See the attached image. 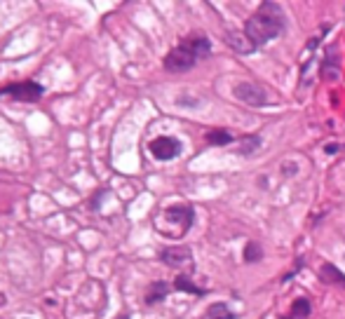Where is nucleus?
Masks as SVG:
<instances>
[{
    "label": "nucleus",
    "instance_id": "nucleus-1",
    "mask_svg": "<svg viewBox=\"0 0 345 319\" xmlns=\"http://www.w3.org/2000/svg\"><path fill=\"white\" fill-rule=\"evenodd\" d=\"M287 26V19H284V12L280 9L277 2H263L258 12L254 17L247 19L244 24V36L254 43V47H261V45L270 43L280 36Z\"/></svg>",
    "mask_w": 345,
    "mask_h": 319
},
{
    "label": "nucleus",
    "instance_id": "nucleus-2",
    "mask_svg": "<svg viewBox=\"0 0 345 319\" xmlns=\"http://www.w3.org/2000/svg\"><path fill=\"white\" fill-rule=\"evenodd\" d=\"M212 54V43L207 36H190L181 45H176L172 52L165 56V68L169 73L190 71L200 59H207Z\"/></svg>",
    "mask_w": 345,
    "mask_h": 319
},
{
    "label": "nucleus",
    "instance_id": "nucleus-3",
    "mask_svg": "<svg viewBox=\"0 0 345 319\" xmlns=\"http://www.w3.org/2000/svg\"><path fill=\"white\" fill-rule=\"evenodd\" d=\"M43 92L45 89L38 82H12V85H5L0 89V99H14V101L33 104L43 97Z\"/></svg>",
    "mask_w": 345,
    "mask_h": 319
},
{
    "label": "nucleus",
    "instance_id": "nucleus-4",
    "mask_svg": "<svg viewBox=\"0 0 345 319\" xmlns=\"http://www.w3.org/2000/svg\"><path fill=\"white\" fill-rule=\"evenodd\" d=\"M232 94L242 101V104H247L251 108H261L268 104V92L263 87H258L254 82H237L235 89H232Z\"/></svg>",
    "mask_w": 345,
    "mask_h": 319
},
{
    "label": "nucleus",
    "instance_id": "nucleus-5",
    "mask_svg": "<svg viewBox=\"0 0 345 319\" xmlns=\"http://www.w3.org/2000/svg\"><path fill=\"white\" fill-rule=\"evenodd\" d=\"M148 148H151L155 160H172L181 153V141L174 139V136H158V139L151 141Z\"/></svg>",
    "mask_w": 345,
    "mask_h": 319
},
{
    "label": "nucleus",
    "instance_id": "nucleus-6",
    "mask_svg": "<svg viewBox=\"0 0 345 319\" xmlns=\"http://www.w3.org/2000/svg\"><path fill=\"white\" fill-rule=\"evenodd\" d=\"M165 218L169 223H176L181 225V232H186L190 225H193V218H195V212L190 207H183V204H176V207H169L165 209Z\"/></svg>",
    "mask_w": 345,
    "mask_h": 319
},
{
    "label": "nucleus",
    "instance_id": "nucleus-7",
    "mask_svg": "<svg viewBox=\"0 0 345 319\" xmlns=\"http://www.w3.org/2000/svg\"><path fill=\"white\" fill-rule=\"evenodd\" d=\"M162 261L169 267H181V266H188L193 261V256H190V249L188 247H169L162 251Z\"/></svg>",
    "mask_w": 345,
    "mask_h": 319
},
{
    "label": "nucleus",
    "instance_id": "nucleus-8",
    "mask_svg": "<svg viewBox=\"0 0 345 319\" xmlns=\"http://www.w3.org/2000/svg\"><path fill=\"white\" fill-rule=\"evenodd\" d=\"M338 68H341V61H338V50L331 45V47H327V54H324L322 78H324V80H336L338 78Z\"/></svg>",
    "mask_w": 345,
    "mask_h": 319
},
{
    "label": "nucleus",
    "instance_id": "nucleus-9",
    "mask_svg": "<svg viewBox=\"0 0 345 319\" xmlns=\"http://www.w3.org/2000/svg\"><path fill=\"white\" fill-rule=\"evenodd\" d=\"M226 40H228V45L237 54H251V52H256L254 43H251V40L244 36V31H230L228 36H226Z\"/></svg>",
    "mask_w": 345,
    "mask_h": 319
},
{
    "label": "nucleus",
    "instance_id": "nucleus-10",
    "mask_svg": "<svg viewBox=\"0 0 345 319\" xmlns=\"http://www.w3.org/2000/svg\"><path fill=\"white\" fill-rule=\"evenodd\" d=\"M319 279L324 284H338V286H345V275L338 270L336 266H331V263H324V266L319 267Z\"/></svg>",
    "mask_w": 345,
    "mask_h": 319
},
{
    "label": "nucleus",
    "instance_id": "nucleus-11",
    "mask_svg": "<svg viewBox=\"0 0 345 319\" xmlns=\"http://www.w3.org/2000/svg\"><path fill=\"white\" fill-rule=\"evenodd\" d=\"M167 293H169L167 282H153L151 286H148V293H146V303H148V305H158V303H162L167 298Z\"/></svg>",
    "mask_w": 345,
    "mask_h": 319
},
{
    "label": "nucleus",
    "instance_id": "nucleus-12",
    "mask_svg": "<svg viewBox=\"0 0 345 319\" xmlns=\"http://www.w3.org/2000/svg\"><path fill=\"white\" fill-rule=\"evenodd\" d=\"M207 317L209 319H237V315L230 310L226 303H214V305H209V310H207Z\"/></svg>",
    "mask_w": 345,
    "mask_h": 319
},
{
    "label": "nucleus",
    "instance_id": "nucleus-13",
    "mask_svg": "<svg viewBox=\"0 0 345 319\" xmlns=\"http://www.w3.org/2000/svg\"><path fill=\"white\" fill-rule=\"evenodd\" d=\"M291 319H308L310 317V301L308 298H296L291 303V310H289Z\"/></svg>",
    "mask_w": 345,
    "mask_h": 319
},
{
    "label": "nucleus",
    "instance_id": "nucleus-14",
    "mask_svg": "<svg viewBox=\"0 0 345 319\" xmlns=\"http://www.w3.org/2000/svg\"><path fill=\"white\" fill-rule=\"evenodd\" d=\"M174 286H176L178 291H186V293H195V296H204V289H200V286H195L193 282H190V275H178L176 282H174Z\"/></svg>",
    "mask_w": 345,
    "mask_h": 319
},
{
    "label": "nucleus",
    "instance_id": "nucleus-15",
    "mask_svg": "<svg viewBox=\"0 0 345 319\" xmlns=\"http://www.w3.org/2000/svg\"><path fill=\"white\" fill-rule=\"evenodd\" d=\"M207 143L209 146H228V143H232V134L226 129H214L207 134Z\"/></svg>",
    "mask_w": 345,
    "mask_h": 319
},
{
    "label": "nucleus",
    "instance_id": "nucleus-16",
    "mask_svg": "<svg viewBox=\"0 0 345 319\" xmlns=\"http://www.w3.org/2000/svg\"><path fill=\"white\" fill-rule=\"evenodd\" d=\"M261 258H263V249H261V244L249 242L247 249H244V261H247V263H258Z\"/></svg>",
    "mask_w": 345,
    "mask_h": 319
},
{
    "label": "nucleus",
    "instance_id": "nucleus-17",
    "mask_svg": "<svg viewBox=\"0 0 345 319\" xmlns=\"http://www.w3.org/2000/svg\"><path fill=\"white\" fill-rule=\"evenodd\" d=\"M258 146H261V136H247V139H242L239 153L242 155H251L254 151H258Z\"/></svg>",
    "mask_w": 345,
    "mask_h": 319
},
{
    "label": "nucleus",
    "instance_id": "nucleus-18",
    "mask_svg": "<svg viewBox=\"0 0 345 319\" xmlns=\"http://www.w3.org/2000/svg\"><path fill=\"white\" fill-rule=\"evenodd\" d=\"M338 148H341V146H336V143H331V146H327V153H338Z\"/></svg>",
    "mask_w": 345,
    "mask_h": 319
},
{
    "label": "nucleus",
    "instance_id": "nucleus-19",
    "mask_svg": "<svg viewBox=\"0 0 345 319\" xmlns=\"http://www.w3.org/2000/svg\"><path fill=\"white\" fill-rule=\"evenodd\" d=\"M117 319H129V317H127V315H122V317H117Z\"/></svg>",
    "mask_w": 345,
    "mask_h": 319
},
{
    "label": "nucleus",
    "instance_id": "nucleus-20",
    "mask_svg": "<svg viewBox=\"0 0 345 319\" xmlns=\"http://www.w3.org/2000/svg\"><path fill=\"white\" fill-rule=\"evenodd\" d=\"M284 319H291V317H284Z\"/></svg>",
    "mask_w": 345,
    "mask_h": 319
}]
</instances>
